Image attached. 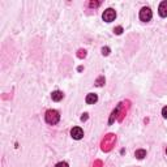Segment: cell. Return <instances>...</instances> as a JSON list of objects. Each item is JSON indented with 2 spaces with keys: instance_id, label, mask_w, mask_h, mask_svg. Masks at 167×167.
<instances>
[{
  "instance_id": "1",
  "label": "cell",
  "mask_w": 167,
  "mask_h": 167,
  "mask_svg": "<svg viewBox=\"0 0 167 167\" xmlns=\"http://www.w3.org/2000/svg\"><path fill=\"white\" fill-rule=\"evenodd\" d=\"M45 120H46L47 124L54 125L60 120V115H59V112L56 110H48L46 112V115H45Z\"/></svg>"
},
{
  "instance_id": "2",
  "label": "cell",
  "mask_w": 167,
  "mask_h": 167,
  "mask_svg": "<svg viewBox=\"0 0 167 167\" xmlns=\"http://www.w3.org/2000/svg\"><path fill=\"white\" fill-rule=\"evenodd\" d=\"M115 141H116L115 134H107V136H104V138L102 141V150L103 152H110L111 149H112V146L115 145Z\"/></svg>"
},
{
  "instance_id": "3",
  "label": "cell",
  "mask_w": 167,
  "mask_h": 167,
  "mask_svg": "<svg viewBox=\"0 0 167 167\" xmlns=\"http://www.w3.org/2000/svg\"><path fill=\"white\" fill-rule=\"evenodd\" d=\"M152 17H153V12H152V9L149 7H144L140 11V20L141 21L147 22V21L152 20Z\"/></svg>"
},
{
  "instance_id": "4",
  "label": "cell",
  "mask_w": 167,
  "mask_h": 167,
  "mask_svg": "<svg viewBox=\"0 0 167 167\" xmlns=\"http://www.w3.org/2000/svg\"><path fill=\"white\" fill-rule=\"evenodd\" d=\"M115 17H116V12L112 8H107L102 15L103 21H106V22H112L115 20Z\"/></svg>"
},
{
  "instance_id": "5",
  "label": "cell",
  "mask_w": 167,
  "mask_h": 167,
  "mask_svg": "<svg viewBox=\"0 0 167 167\" xmlns=\"http://www.w3.org/2000/svg\"><path fill=\"white\" fill-rule=\"evenodd\" d=\"M71 136L75 140H81L84 137V131L80 127H73L71 129Z\"/></svg>"
},
{
  "instance_id": "6",
  "label": "cell",
  "mask_w": 167,
  "mask_h": 167,
  "mask_svg": "<svg viewBox=\"0 0 167 167\" xmlns=\"http://www.w3.org/2000/svg\"><path fill=\"white\" fill-rule=\"evenodd\" d=\"M158 12H159V16L160 17H167V2H162V3L159 4Z\"/></svg>"
},
{
  "instance_id": "7",
  "label": "cell",
  "mask_w": 167,
  "mask_h": 167,
  "mask_svg": "<svg viewBox=\"0 0 167 167\" xmlns=\"http://www.w3.org/2000/svg\"><path fill=\"white\" fill-rule=\"evenodd\" d=\"M85 101H86V103H88V104H94V103L98 101V95L94 94V93H90V94L86 95Z\"/></svg>"
},
{
  "instance_id": "8",
  "label": "cell",
  "mask_w": 167,
  "mask_h": 167,
  "mask_svg": "<svg viewBox=\"0 0 167 167\" xmlns=\"http://www.w3.org/2000/svg\"><path fill=\"white\" fill-rule=\"evenodd\" d=\"M63 97H64V94H63V91H60V90H55V91H52V94H51L52 101H55V102L61 101L63 99Z\"/></svg>"
},
{
  "instance_id": "9",
  "label": "cell",
  "mask_w": 167,
  "mask_h": 167,
  "mask_svg": "<svg viewBox=\"0 0 167 167\" xmlns=\"http://www.w3.org/2000/svg\"><path fill=\"white\" fill-rule=\"evenodd\" d=\"M134 157L137 158V159H144V158L146 157V150H144V149H138V150H136Z\"/></svg>"
},
{
  "instance_id": "10",
  "label": "cell",
  "mask_w": 167,
  "mask_h": 167,
  "mask_svg": "<svg viewBox=\"0 0 167 167\" xmlns=\"http://www.w3.org/2000/svg\"><path fill=\"white\" fill-rule=\"evenodd\" d=\"M103 84H104V77H99V78H98L97 81H95V85H97V86H102Z\"/></svg>"
},
{
  "instance_id": "11",
  "label": "cell",
  "mask_w": 167,
  "mask_h": 167,
  "mask_svg": "<svg viewBox=\"0 0 167 167\" xmlns=\"http://www.w3.org/2000/svg\"><path fill=\"white\" fill-rule=\"evenodd\" d=\"M114 33L117 34V35H120V34L123 33V28H121V26H116V28L114 29Z\"/></svg>"
},
{
  "instance_id": "12",
  "label": "cell",
  "mask_w": 167,
  "mask_h": 167,
  "mask_svg": "<svg viewBox=\"0 0 167 167\" xmlns=\"http://www.w3.org/2000/svg\"><path fill=\"white\" fill-rule=\"evenodd\" d=\"M77 56H78V58H81V59L85 58V56H86V51H85V50H80L78 54H77Z\"/></svg>"
},
{
  "instance_id": "13",
  "label": "cell",
  "mask_w": 167,
  "mask_h": 167,
  "mask_svg": "<svg viewBox=\"0 0 167 167\" xmlns=\"http://www.w3.org/2000/svg\"><path fill=\"white\" fill-rule=\"evenodd\" d=\"M102 54L104 55V56H107V55L110 54V48H108V47H103V48H102Z\"/></svg>"
},
{
  "instance_id": "14",
  "label": "cell",
  "mask_w": 167,
  "mask_h": 167,
  "mask_svg": "<svg viewBox=\"0 0 167 167\" xmlns=\"http://www.w3.org/2000/svg\"><path fill=\"white\" fill-rule=\"evenodd\" d=\"M55 167H69V166H68L67 162H59V163L55 165Z\"/></svg>"
},
{
  "instance_id": "15",
  "label": "cell",
  "mask_w": 167,
  "mask_h": 167,
  "mask_svg": "<svg viewBox=\"0 0 167 167\" xmlns=\"http://www.w3.org/2000/svg\"><path fill=\"white\" fill-rule=\"evenodd\" d=\"M99 4H101L99 2H90V4H89V5H90L91 8H97L98 5H99Z\"/></svg>"
},
{
  "instance_id": "16",
  "label": "cell",
  "mask_w": 167,
  "mask_h": 167,
  "mask_svg": "<svg viewBox=\"0 0 167 167\" xmlns=\"http://www.w3.org/2000/svg\"><path fill=\"white\" fill-rule=\"evenodd\" d=\"M162 115H163L165 119H167V106H165V107L162 108Z\"/></svg>"
},
{
  "instance_id": "17",
  "label": "cell",
  "mask_w": 167,
  "mask_h": 167,
  "mask_svg": "<svg viewBox=\"0 0 167 167\" xmlns=\"http://www.w3.org/2000/svg\"><path fill=\"white\" fill-rule=\"evenodd\" d=\"M102 166V162H101V160H97V162L94 163V167H101Z\"/></svg>"
},
{
  "instance_id": "18",
  "label": "cell",
  "mask_w": 167,
  "mask_h": 167,
  "mask_svg": "<svg viewBox=\"0 0 167 167\" xmlns=\"http://www.w3.org/2000/svg\"><path fill=\"white\" fill-rule=\"evenodd\" d=\"M86 119H88V114H84V115L81 116V120H82V121H85Z\"/></svg>"
},
{
  "instance_id": "19",
  "label": "cell",
  "mask_w": 167,
  "mask_h": 167,
  "mask_svg": "<svg viewBox=\"0 0 167 167\" xmlns=\"http://www.w3.org/2000/svg\"><path fill=\"white\" fill-rule=\"evenodd\" d=\"M166 153H167V147H166Z\"/></svg>"
}]
</instances>
